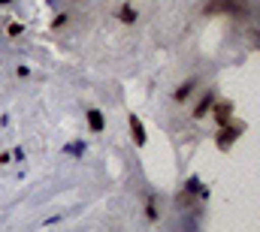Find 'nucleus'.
Segmentation results:
<instances>
[{
    "label": "nucleus",
    "instance_id": "f257e3e1",
    "mask_svg": "<svg viewBox=\"0 0 260 232\" xmlns=\"http://www.w3.org/2000/svg\"><path fill=\"white\" fill-rule=\"evenodd\" d=\"M242 133H245V124H233V121L221 124V127H218V136H215V145H218V151H230Z\"/></svg>",
    "mask_w": 260,
    "mask_h": 232
},
{
    "label": "nucleus",
    "instance_id": "f03ea898",
    "mask_svg": "<svg viewBox=\"0 0 260 232\" xmlns=\"http://www.w3.org/2000/svg\"><path fill=\"white\" fill-rule=\"evenodd\" d=\"M212 115H215V121H218V127L227 124V121L233 118V103H230V100H218V103L212 106Z\"/></svg>",
    "mask_w": 260,
    "mask_h": 232
},
{
    "label": "nucleus",
    "instance_id": "7ed1b4c3",
    "mask_svg": "<svg viewBox=\"0 0 260 232\" xmlns=\"http://www.w3.org/2000/svg\"><path fill=\"white\" fill-rule=\"evenodd\" d=\"M127 124H130V133H133V142L142 148V145H145V139H148V136H145V127H142V121H139L136 115H130Z\"/></svg>",
    "mask_w": 260,
    "mask_h": 232
},
{
    "label": "nucleus",
    "instance_id": "20e7f679",
    "mask_svg": "<svg viewBox=\"0 0 260 232\" xmlns=\"http://www.w3.org/2000/svg\"><path fill=\"white\" fill-rule=\"evenodd\" d=\"M212 106H215V97H212V94H206V97H203V100L197 103V109H194V118H197V121H200V118H206L209 112H212Z\"/></svg>",
    "mask_w": 260,
    "mask_h": 232
},
{
    "label": "nucleus",
    "instance_id": "39448f33",
    "mask_svg": "<svg viewBox=\"0 0 260 232\" xmlns=\"http://www.w3.org/2000/svg\"><path fill=\"white\" fill-rule=\"evenodd\" d=\"M88 127H91L94 133H103L106 121H103V115H100V109H91V112H88Z\"/></svg>",
    "mask_w": 260,
    "mask_h": 232
},
{
    "label": "nucleus",
    "instance_id": "423d86ee",
    "mask_svg": "<svg viewBox=\"0 0 260 232\" xmlns=\"http://www.w3.org/2000/svg\"><path fill=\"white\" fill-rule=\"evenodd\" d=\"M194 88H197V82H194V79H191V82H185V85H182V88L176 91V100H179V103H182V100H188V97L194 94Z\"/></svg>",
    "mask_w": 260,
    "mask_h": 232
},
{
    "label": "nucleus",
    "instance_id": "0eeeda50",
    "mask_svg": "<svg viewBox=\"0 0 260 232\" xmlns=\"http://www.w3.org/2000/svg\"><path fill=\"white\" fill-rule=\"evenodd\" d=\"M118 18H121L124 24H133V21H136V9H133V6H121V9H118Z\"/></svg>",
    "mask_w": 260,
    "mask_h": 232
},
{
    "label": "nucleus",
    "instance_id": "6e6552de",
    "mask_svg": "<svg viewBox=\"0 0 260 232\" xmlns=\"http://www.w3.org/2000/svg\"><path fill=\"white\" fill-rule=\"evenodd\" d=\"M21 33V24H9V36H18Z\"/></svg>",
    "mask_w": 260,
    "mask_h": 232
}]
</instances>
